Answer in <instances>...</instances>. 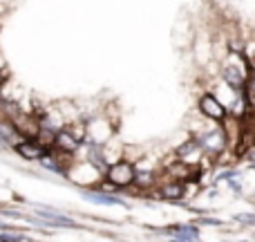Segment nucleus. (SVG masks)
<instances>
[{
  "label": "nucleus",
  "instance_id": "f8f14e48",
  "mask_svg": "<svg viewBox=\"0 0 255 242\" xmlns=\"http://www.w3.org/2000/svg\"><path fill=\"white\" fill-rule=\"evenodd\" d=\"M159 184V173L157 171H139L136 168V177H134V189L143 191V193H148V191H154Z\"/></svg>",
  "mask_w": 255,
  "mask_h": 242
},
{
  "label": "nucleus",
  "instance_id": "4468645a",
  "mask_svg": "<svg viewBox=\"0 0 255 242\" xmlns=\"http://www.w3.org/2000/svg\"><path fill=\"white\" fill-rule=\"evenodd\" d=\"M244 56L251 63V67H255V38L244 40Z\"/></svg>",
  "mask_w": 255,
  "mask_h": 242
},
{
  "label": "nucleus",
  "instance_id": "f03ea898",
  "mask_svg": "<svg viewBox=\"0 0 255 242\" xmlns=\"http://www.w3.org/2000/svg\"><path fill=\"white\" fill-rule=\"evenodd\" d=\"M195 139L199 141L206 159H220L231 148L229 137H226L222 123H217L215 128H202L199 132H195Z\"/></svg>",
  "mask_w": 255,
  "mask_h": 242
},
{
  "label": "nucleus",
  "instance_id": "6e6552de",
  "mask_svg": "<svg viewBox=\"0 0 255 242\" xmlns=\"http://www.w3.org/2000/svg\"><path fill=\"white\" fill-rule=\"evenodd\" d=\"M83 141L70 130V128H61L56 130V137H54V146L49 150H58V153H67V155H76V150L81 148Z\"/></svg>",
  "mask_w": 255,
  "mask_h": 242
},
{
  "label": "nucleus",
  "instance_id": "dca6fc26",
  "mask_svg": "<svg viewBox=\"0 0 255 242\" xmlns=\"http://www.w3.org/2000/svg\"><path fill=\"white\" fill-rule=\"evenodd\" d=\"M235 220H238L240 225L255 227V213H247V216H235Z\"/></svg>",
  "mask_w": 255,
  "mask_h": 242
},
{
  "label": "nucleus",
  "instance_id": "ddd939ff",
  "mask_svg": "<svg viewBox=\"0 0 255 242\" xmlns=\"http://www.w3.org/2000/svg\"><path fill=\"white\" fill-rule=\"evenodd\" d=\"M244 97H247V101H249V108L255 110V67L251 70V74H249L247 85H244Z\"/></svg>",
  "mask_w": 255,
  "mask_h": 242
},
{
  "label": "nucleus",
  "instance_id": "f3484780",
  "mask_svg": "<svg viewBox=\"0 0 255 242\" xmlns=\"http://www.w3.org/2000/svg\"><path fill=\"white\" fill-rule=\"evenodd\" d=\"M199 222H202V225H211V227H220L222 225L220 220H213V218H202Z\"/></svg>",
  "mask_w": 255,
  "mask_h": 242
},
{
  "label": "nucleus",
  "instance_id": "7ed1b4c3",
  "mask_svg": "<svg viewBox=\"0 0 255 242\" xmlns=\"http://www.w3.org/2000/svg\"><path fill=\"white\" fill-rule=\"evenodd\" d=\"M134 177H136L134 162H132V159H126V157L112 162L106 171V180L112 182L117 189H130V186L134 184Z\"/></svg>",
  "mask_w": 255,
  "mask_h": 242
},
{
  "label": "nucleus",
  "instance_id": "1a4fd4ad",
  "mask_svg": "<svg viewBox=\"0 0 255 242\" xmlns=\"http://www.w3.org/2000/svg\"><path fill=\"white\" fill-rule=\"evenodd\" d=\"M13 150H16L22 159H27V162H40V157H43L49 148H45L38 139H22L20 144L13 146Z\"/></svg>",
  "mask_w": 255,
  "mask_h": 242
},
{
  "label": "nucleus",
  "instance_id": "6ab92c4d",
  "mask_svg": "<svg viewBox=\"0 0 255 242\" xmlns=\"http://www.w3.org/2000/svg\"><path fill=\"white\" fill-rule=\"evenodd\" d=\"M253 238H255V236H253Z\"/></svg>",
  "mask_w": 255,
  "mask_h": 242
},
{
  "label": "nucleus",
  "instance_id": "9d476101",
  "mask_svg": "<svg viewBox=\"0 0 255 242\" xmlns=\"http://www.w3.org/2000/svg\"><path fill=\"white\" fill-rule=\"evenodd\" d=\"M83 198L92 204H101V207H126V202L121 198H115L108 191H94V189H85Z\"/></svg>",
  "mask_w": 255,
  "mask_h": 242
},
{
  "label": "nucleus",
  "instance_id": "f257e3e1",
  "mask_svg": "<svg viewBox=\"0 0 255 242\" xmlns=\"http://www.w3.org/2000/svg\"><path fill=\"white\" fill-rule=\"evenodd\" d=\"M251 63L247 61L244 52H226V56L220 61V79L222 83H226L229 88L242 92L244 85L251 74Z\"/></svg>",
  "mask_w": 255,
  "mask_h": 242
},
{
  "label": "nucleus",
  "instance_id": "a211bd4d",
  "mask_svg": "<svg viewBox=\"0 0 255 242\" xmlns=\"http://www.w3.org/2000/svg\"><path fill=\"white\" fill-rule=\"evenodd\" d=\"M0 229H2V231H9V225H4V222H0Z\"/></svg>",
  "mask_w": 255,
  "mask_h": 242
},
{
  "label": "nucleus",
  "instance_id": "0eeeda50",
  "mask_svg": "<svg viewBox=\"0 0 255 242\" xmlns=\"http://www.w3.org/2000/svg\"><path fill=\"white\" fill-rule=\"evenodd\" d=\"M11 121H13V126H16V130L20 132L25 139H36V135H38V130H40V119L34 112L18 110L16 115L11 117Z\"/></svg>",
  "mask_w": 255,
  "mask_h": 242
},
{
  "label": "nucleus",
  "instance_id": "2eb2a0df",
  "mask_svg": "<svg viewBox=\"0 0 255 242\" xmlns=\"http://www.w3.org/2000/svg\"><path fill=\"white\" fill-rule=\"evenodd\" d=\"M27 238L20 234H0V242H25Z\"/></svg>",
  "mask_w": 255,
  "mask_h": 242
},
{
  "label": "nucleus",
  "instance_id": "39448f33",
  "mask_svg": "<svg viewBox=\"0 0 255 242\" xmlns=\"http://www.w3.org/2000/svg\"><path fill=\"white\" fill-rule=\"evenodd\" d=\"M154 195L159 200H168V202H181L188 198V182L175 180V177H159V184L154 189Z\"/></svg>",
  "mask_w": 255,
  "mask_h": 242
},
{
  "label": "nucleus",
  "instance_id": "9b49d317",
  "mask_svg": "<svg viewBox=\"0 0 255 242\" xmlns=\"http://www.w3.org/2000/svg\"><path fill=\"white\" fill-rule=\"evenodd\" d=\"M163 234L175 240H181V242L199 240V236H202L197 225H175V227H170V229H163Z\"/></svg>",
  "mask_w": 255,
  "mask_h": 242
},
{
  "label": "nucleus",
  "instance_id": "423d86ee",
  "mask_svg": "<svg viewBox=\"0 0 255 242\" xmlns=\"http://www.w3.org/2000/svg\"><path fill=\"white\" fill-rule=\"evenodd\" d=\"M112 132H115V128L110 126V121L103 115L92 117V119L85 121V139L83 141H90V144H106V141L112 139Z\"/></svg>",
  "mask_w": 255,
  "mask_h": 242
},
{
  "label": "nucleus",
  "instance_id": "20e7f679",
  "mask_svg": "<svg viewBox=\"0 0 255 242\" xmlns=\"http://www.w3.org/2000/svg\"><path fill=\"white\" fill-rule=\"evenodd\" d=\"M197 112L208 121L222 123L229 117V106L215 92H202L197 99Z\"/></svg>",
  "mask_w": 255,
  "mask_h": 242
}]
</instances>
